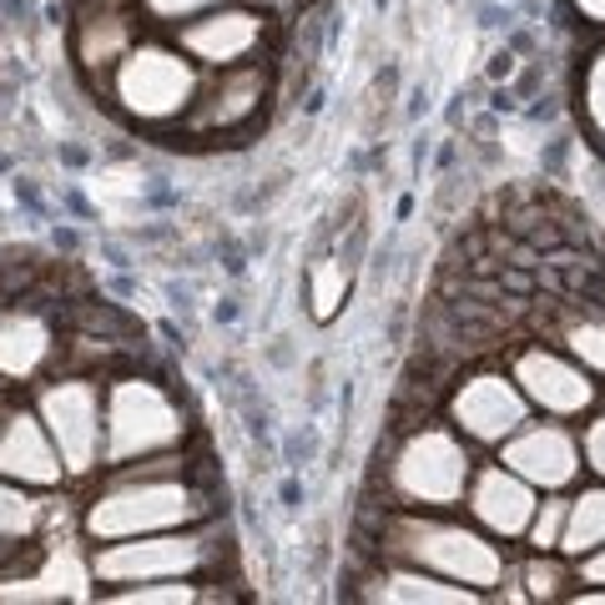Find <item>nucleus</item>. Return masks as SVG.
Here are the masks:
<instances>
[{
	"instance_id": "nucleus-1",
	"label": "nucleus",
	"mask_w": 605,
	"mask_h": 605,
	"mask_svg": "<svg viewBox=\"0 0 605 605\" xmlns=\"http://www.w3.org/2000/svg\"><path fill=\"white\" fill-rule=\"evenodd\" d=\"M379 545H389V560L434 570V575H444L454 585H499V575H505V560H499V550L485 534L434 520V510L403 515L389 505V515L379 525Z\"/></svg>"
},
{
	"instance_id": "nucleus-2",
	"label": "nucleus",
	"mask_w": 605,
	"mask_h": 605,
	"mask_svg": "<svg viewBox=\"0 0 605 605\" xmlns=\"http://www.w3.org/2000/svg\"><path fill=\"white\" fill-rule=\"evenodd\" d=\"M197 86V61L182 46H162V41H137L107 72L111 107L147 127H172L187 117Z\"/></svg>"
},
{
	"instance_id": "nucleus-3",
	"label": "nucleus",
	"mask_w": 605,
	"mask_h": 605,
	"mask_svg": "<svg viewBox=\"0 0 605 605\" xmlns=\"http://www.w3.org/2000/svg\"><path fill=\"white\" fill-rule=\"evenodd\" d=\"M469 475L475 464L464 444H454V434H444L440 424L414 429L389 464L393 510H454L469 489Z\"/></svg>"
},
{
	"instance_id": "nucleus-4",
	"label": "nucleus",
	"mask_w": 605,
	"mask_h": 605,
	"mask_svg": "<svg viewBox=\"0 0 605 605\" xmlns=\"http://www.w3.org/2000/svg\"><path fill=\"white\" fill-rule=\"evenodd\" d=\"M41 424L51 429L61 460L72 475H86L107 454V424H101V389L91 379H56L36 399Z\"/></svg>"
},
{
	"instance_id": "nucleus-5",
	"label": "nucleus",
	"mask_w": 605,
	"mask_h": 605,
	"mask_svg": "<svg viewBox=\"0 0 605 605\" xmlns=\"http://www.w3.org/2000/svg\"><path fill=\"white\" fill-rule=\"evenodd\" d=\"M273 91V72L262 61H242V66H223V76H213L207 86H197V101L182 121L192 137H227V131H248L262 121Z\"/></svg>"
},
{
	"instance_id": "nucleus-6",
	"label": "nucleus",
	"mask_w": 605,
	"mask_h": 605,
	"mask_svg": "<svg viewBox=\"0 0 605 605\" xmlns=\"http://www.w3.org/2000/svg\"><path fill=\"white\" fill-rule=\"evenodd\" d=\"M217 565L213 545H202V534H166V540H117L96 555V575L117 585H142V581H187Z\"/></svg>"
},
{
	"instance_id": "nucleus-7",
	"label": "nucleus",
	"mask_w": 605,
	"mask_h": 605,
	"mask_svg": "<svg viewBox=\"0 0 605 605\" xmlns=\"http://www.w3.org/2000/svg\"><path fill=\"white\" fill-rule=\"evenodd\" d=\"M450 424L475 444H505L525 424V393L505 374H475L450 393Z\"/></svg>"
},
{
	"instance_id": "nucleus-8",
	"label": "nucleus",
	"mask_w": 605,
	"mask_h": 605,
	"mask_svg": "<svg viewBox=\"0 0 605 605\" xmlns=\"http://www.w3.org/2000/svg\"><path fill=\"white\" fill-rule=\"evenodd\" d=\"M262 36H268V21L252 11H207L197 21H182L177 46L187 51L197 66H242V61L258 56Z\"/></svg>"
},
{
	"instance_id": "nucleus-9",
	"label": "nucleus",
	"mask_w": 605,
	"mask_h": 605,
	"mask_svg": "<svg viewBox=\"0 0 605 605\" xmlns=\"http://www.w3.org/2000/svg\"><path fill=\"white\" fill-rule=\"evenodd\" d=\"M0 475L15 479L25 489H51L66 475V460H61L51 429L41 424V414L31 409H11L0 419Z\"/></svg>"
},
{
	"instance_id": "nucleus-10",
	"label": "nucleus",
	"mask_w": 605,
	"mask_h": 605,
	"mask_svg": "<svg viewBox=\"0 0 605 605\" xmlns=\"http://www.w3.org/2000/svg\"><path fill=\"white\" fill-rule=\"evenodd\" d=\"M61 354V328L36 303H6L0 309V379L21 383Z\"/></svg>"
},
{
	"instance_id": "nucleus-11",
	"label": "nucleus",
	"mask_w": 605,
	"mask_h": 605,
	"mask_svg": "<svg viewBox=\"0 0 605 605\" xmlns=\"http://www.w3.org/2000/svg\"><path fill=\"white\" fill-rule=\"evenodd\" d=\"M515 383L525 399L545 403L550 414H575L585 403H595V379L570 358L545 354V348H520L515 354Z\"/></svg>"
},
{
	"instance_id": "nucleus-12",
	"label": "nucleus",
	"mask_w": 605,
	"mask_h": 605,
	"mask_svg": "<svg viewBox=\"0 0 605 605\" xmlns=\"http://www.w3.org/2000/svg\"><path fill=\"white\" fill-rule=\"evenodd\" d=\"M520 479H530V485H545V489H560L570 485V479L581 475V450H575V440H570L560 424H530V429H515V440L505 444V460Z\"/></svg>"
},
{
	"instance_id": "nucleus-13",
	"label": "nucleus",
	"mask_w": 605,
	"mask_h": 605,
	"mask_svg": "<svg viewBox=\"0 0 605 605\" xmlns=\"http://www.w3.org/2000/svg\"><path fill=\"white\" fill-rule=\"evenodd\" d=\"M464 495H469V499H464L469 515H475L485 530L505 534V540L520 534V530H530V520H534V495H530V485L515 475L510 464H489V469H479Z\"/></svg>"
},
{
	"instance_id": "nucleus-14",
	"label": "nucleus",
	"mask_w": 605,
	"mask_h": 605,
	"mask_svg": "<svg viewBox=\"0 0 605 605\" xmlns=\"http://www.w3.org/2000/svg\"><path fill=\"white\" fill-rule=\"evenodd\" d=\"M374 585H379V591H368L374 601H475L469 585H454V581H444V575L403 565V560H393V570H383Z\"/></svg>"
},
{
	"instance_id": "nucleus-15",
	"label": "nucleus",
	"mask_w": 605,
	"mask_h": 605,
	"mask_svg": "<svg viewBox=\"0 0 605 605\" xmlns=\"http://www.w3.org/2000/svg\"><path fill=\"white\" fill-rule=\"evenodd\" d=\"M601 545H605V489H585L565 510L560 550H565V555H591V550H601Z\"/></svg>"
},
{
	"instance_id": "nucleus-16",
	"label": "nucleus",
	"mask_w": 605,
	"mask_h": 605,
	"mask_svg": "<svg viewBox=\"0 0 605 605\" xmlns=\"http://www.w3.org/2000/svg\"><path fill=\"white\" fill-rule=\"evenodd\" d=\"M41 520H46V510L25 495V485H15V479L0 475V540L31 545V534L41 530Z\"/></svg>"
},
{
	"instance_id": "nucleus-17",
	"label": "nucleus",
	"mask_w": 605,
	"mask_h": 605,
	"mask_svg": "<svg viewBox=\"0 0 605 605\" xmlns=\"http://www.w3.org/2000/svg\"><path fill=\"white\" fill-rule=\"evenodd\" d=\"M348 273H354V268H348L338 252H328V258H318L309 268V303H313V313H318V318H333V309L344 303Z\"/></svg>"
},
{
	"instance_id": "nucleus-18",
	"label": "nucleus",
	"mask_w": 605,
	"mask_h": 605,
	"mask_svg": "<svg viewBox=\"0 0 605 605\" xmlns=\"http://www.w3.org/2000/svg\"><path fill=\"white\" fill-rule=\"evenodd\" d=\"M107 601H207V591H197L192 581H142L127 591H107Z\"/></svg>"
},
{
	"instance_id": "nucleus-19",
	"label": "nucleus",
	"mask_w": 605,
	"mask_h": 605,
	"mask_svg": "<svg viewBox=\"0 0 605 605\" xmlns=\"http://www.w3.org/2000/svg\"><path fill=\"white\" fill-rule=\"evenodd\" d=\"M520 581L530 585V591H525L530 601H555V595H560V581H565V570H560L555 560H540V555H534L530 565L520 570Z\"/></svg>"
},
{
	"instance_id": "nucleus-20",
	"label": "nucleus",
	"mask_w": 605,
	"mask_h": 605,
	"mask_svg": "<svg viewBox=\"0 0 605 605\" xmlns=\"http://www.w3.org/2000/svg\"><path fill=\"white\" fill-rule=\"evenodd\" d=\"M565 510H570L565 499H550L545 510L534 515V534H530V540H534V550H540V555H545V550H560V530H565Z\"/></svg>"
},
{
	"instance_id": "nucleus-21",
	"label": "nucleus",
	"mask_w": 605,
	"mask_h": 605,
	"mask_svg": "<svg viewBox=\"0 0 605 605\" xmlns=\"http://www.w3.org/2000/svg\"><path fill=\"white\" fill-rule=\"evenodd\" d=\"M142 6L156 15V21H166V25H182L192 11H207V6H217V0H142Z\"/></svg>"
},
{
	"instance_id": "nucleus-22",
	"label": "nucleus",
	"mask_w": 605,
	"mask_h": 605,
	"mask_svg": "<svg viewBox=\"0 0 605 605\" xmlns=\"http://www.w3.org/2000/svg\"><path fill=\"white\" fill-rule=\"evenodd\" d=\"M510 91H515V101H534V96L545 91V56H534L530 66L520 72V82L510 86Z\"/></svg>"
},
{
	"instance_id": "nucleus-23",
	"label": "nucleus",
	"mask_w": 605,
	"mask_h": 605,
	"mask_svg": "<svg viewBox=\"0 0 605 605\" xmlns=\"http://www.w3.org/2000/svg\"><path fill=\"white\" fill-rule=\"evenodd\" d=\"M570 147H575V142H570L565 131H560V137H550V147H545V152H540V166H545L550 177H560V172H565V156H570Z\"/></svg>"
},
{
	"instance_id": "nucleus-24",
	"label": "nucleus",
	"mask_w": 605,
	"mask_h": 605,
	"mask_svg": "<svg viewBox=\"0 0 605 605\" xmlns=\"http://www.w3.org/2000/svg\"><path fill=\"white\" fill-rule=\"evenodd\" d=\"M585 460H591L595 475H605V419H595L591 434H585Z\"/></svg>"
},
{
	"instance_id": "nucleus-25",
	"label": "nucleus",
	"mask_w": 605,
	"mask_h": 605,
	"mask_svg": "<svg viewBox=\"0 0 605 605\" xmlns=\"http://www.w3.org/2000/svg\"><path fill=\"white\" fill-rule=\"evenodd\" d=\"M515 66H520V61H515V51H510V46L495 51V56H489V82H505V86H510Z\"/></svg>"
},
{
	"instance_id": "nucleus-26",
	"label": "nucleus",
	"mask_w": 605,
	"mask_h": 605,
	"mask_svg": "<svg viewBox=\"0 0 605 605\" xmlns=\"http://www.w3.org/2000/svg\"><path fill=\"white\" fill-rule=\"evenodd\" d=\"M560 117V96H534V107H530V121H555Z\"/></svg>"
},
{
	"instance_id": "nucleus-27",
	"label": "nucleus",
	"mask_w": 605,
	"mask_h": 605,
	"mask_svg": "<svg viewBox=\"0 0 605 605\" xmlns=\"http://www.w3.org/2000/svg\"><path fill=\"white\" fill-rule=\"evenodd\" d=\"M479 25H489V31H495V25H505V31H510L515 11H510V6H485V11H479Z\"/></svg>"
},
{
	"instance_id": "nucleus-28",
	"label": "nucleus",
	"mask_w": 605,
	"mask_h": 605,
	"mask_svg": "<svg viewBox=\"0 0 605 605\" xmlns=\"http://www.w3.org/2000/svg\"><path fill=\"white\" fill-rule=\"evenodd\" d=\"M424 111H429V91L414 86V91H409V117H424Z\"/></svg>"
},
{
	"instance_id": "nucleus-29",
	"label": "nucleus",
	"mask_w": 605,
	"mask_h": 605,
	"mask_svg": "<svg viewBox=\"0 0 605 605\" xmlns=\"http://www.w3.org/2000/svg\"><path fill=\"white\" fill-rule=\"evenodd\" d=\"M601 550H605V545H601ZM581 575H591V581H605V555H595V560H591V565H585V570H581Z\"/></svg>"
},
{
	"instance_id": "nucleus-30",
	"label": "nucleus",
	"mask_w": 605,
	"mask_h": 605,
	"mask_svg": "<svg viewBox=\"0 0 605 605\" xmlns=\"http://www.w3.org/2000/svg\"><path fill=\"white\" fill-rule=\"evenodd\" d=\"M217 318L233 323V318H238V303H233V298H223V303H217Z\"/></svg>"
},
{
	"instance_id": "nucleus-31",
	"label": "nucleus",
	"mask_w": 605,
	"mask_h": 605,
	"mask_svg": "<svg viewBox=\"0 0 605 605\" xmlns=\"http://www.w3.org/2000/svg\"><path fill=\"white\" fill-rule=\"evenodd\" d=\"M15 555H21V545H11V540H0V570L11 565V560H15Z\"/></svg>"
},
{
	"instance_id": "nucleus-32",
	"label": "nucleus",
	"mask_w": 605,
	"mask_h": 605,
	"mask_svg": "<svg viewBox=\"0 0 605 605\" xmlns=\"http://www.w3.org/2000/svg\"><path fill=\"white\" fill-rule=\"evenodd\" d=\"M268 6H298V11H303V6H309V0H268Z\"/></svg>"
}]
</instances>
